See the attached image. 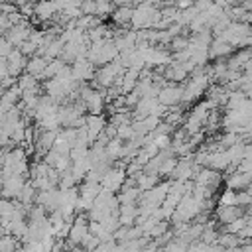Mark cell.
Listing matches in <instances>:
<instances>
[{
    "label": "cell",
    "mask_w": 252,
    "mask_h": 252,
    "mask_svg": "<svg viewBox=\"0 0 252 252\" xmlns=\"http://www.w3.org/2000/svg\"><path fill=\"white\" fill-rule=\"evenodd\" d=\"M26 175L22 173H12V175H6L2 179V189H0V197H6V199H18L24 185H26Z\"/></svg>",
    "instance_id": "obj_1"
},
{
    "label": "cell",
    "mask_w": 252,
    "mask_h": 252,
    "mask_svg": "<svg viewBox=\"0 0 252 252\" xmlns=\"http://www.w3.org/2000/svg\"><path fill=\"white\" fill-rule=\"evenodd\" d=\"M181 93H183V87L163 85V87H159L156 98H158V102H161V104H165V106L171 108V106L179 104V100H181Z\"/></svg>",
    "instance_id": "obj_2"
},
{
    "label": "cell",
    "mask_w": 252,
    "mask_h": 252,
    "mask_svg": "<svg viewBox=\"0 0 252 252\" xmlns=\"http://www.w3.org/2000/svg\"><path fill=\"white\" fill-rule=\"evenodd\" d=\"M250 173L252 171H236V173H230L226 177V187L228 189H244V187H250Z\"/></svg>",
    "instance_id": "obj_3"
},
{
    "label": "cell",
    "mask_w": 252,
    "mask_h": 252,
    "mask_svg": "<svg viewBox=\"0 0 252 252\" xmlns=\"http://www.w3.org/2000/svg\"><path fill=\"white\" fill-rule=\"evenodd\" d=\"M45 65H47V59H45L43 55H32V57L26 61V69H24V71L35 75V79H37V75L45 69Z\"/></svg>",
    "instance_id": "obj_4"
},
{
    "label": "cell",
    "mask_w": 252,
    "mask_h": 252,
    "mask_svg": "<svg viewBox=\"0 0 252 252\" xmlns=\"http://www.w3.org/2000/svg\"><path fill=\"white\" fill-rule=\"evenodd\" d=\"M130 16H132V6H118L116 10H112V14H110V18H112V22L114 24H118V26H126V24H130Z\"/></svg>",
    "instance_id": "obj_5"
},
{
    "label": "cell",
    "mask_w": 252,
    "mask_h": 252,
    "mask_svg": "<svg viewBox=\"0 0 252 252\" xmlns=\"http://www.w3.org/2000/svg\"><path fill=\"white\" fill-rule=\"evenodd\" d=\"M219 205H236V191L226 187V189L219 195Z\"/></svg>",
    "instance_id": "obj_6"
}]
</instances>
